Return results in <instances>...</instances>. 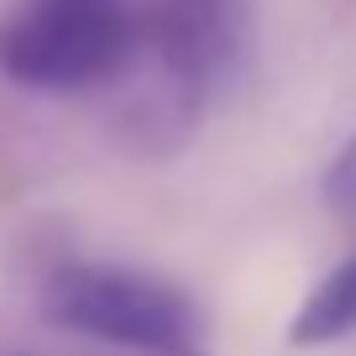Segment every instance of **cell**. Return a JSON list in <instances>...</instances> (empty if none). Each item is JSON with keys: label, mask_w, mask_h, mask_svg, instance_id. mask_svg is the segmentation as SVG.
Here are the masks:
<instances>
[{"label": "cell", "mask_w": 356, "mask_h": 356, "mask_svg": "<svg viewBox=\"0 0 356 356\" xmlns=\"http://www.w3.org/2000/svg\"><path fill=\"white\" fill-rule=\"evenodd\" d=\"M346 335H356V257L330 267L289 320V346H299V351L335 346Z\"/></svg>", "instance_id": "cell-4"}, {"label": "cell", "mask_w": 356, "mask_h": 356, "mask_svg": "<svg viewBox=\"0 0 356 356\" xmlns=\"http://www.w3.org/2000/svg\"><path fill=\"white\" fill-rule=\"evenodd\" d=\"M136 47V0H16L0 16V74L37 95H95Z\"/></svg>", "instance_id": "cell-2"}, {"label": "cell", "mask_w": 356, "mask_h": 356, "mask_svg": "<svg viewBox=\"0 0 356 356\" xmlns=\"http://www.w3.org/2000/svg\"><path fill=\"white\" fill-rule=\"evenodd\" d=\"M136 22L157 47L200 68L215 89L246 53V0H136Z\"/></svg>", "instance_id": "cell-3"}, {"label": "cell", "mask_w": 356, "mask_h": 356, "mask_svg": "<svg viewBox=\"0 0 356 356\" xmlns=\"http://www.w3.org/2000/svg\"><path fill=\"white\" fill-rule=\"evenodd\" d=\"M37 304L58 330L115 351H184L204 341L200 299L126 262H89V257L53 262L42 273Z\"/></svg>", "instance_id": "cell-1"}, {"label": "cell", "mask_w": 356, "mask_h": 356, "mask_svg": "<svg viewBox=\"0 0 356 356\" xmlns=\"http://www.w3.org/2000/svg\"><path fill=\"white\" fill-rule=\"evenodd\" d=\"M131 356H204L200 346H184V351H131Z\"/></svg>", "instance_id": "cell-6"}, {"label": "cell", "mask_w": 356, "mask_h": 356, "mask_svg": "<svg viewBox=\"0 0 356 356\" xmlns=\"http://www.w3.org/2000/svg\"><path fill=\"white\" fill-rule=\"evenodd\" d=\"M320 200H325V210H330V220L341 225L346 236H356V131L346 136V147L330 157V168H325Z\"/></svg>", "instance_id": "cell-5"}]
</instances>
